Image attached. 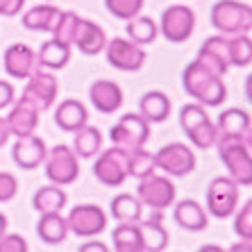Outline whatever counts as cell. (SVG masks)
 I'll list each match as a JSON object with an SVG mask.
<instances>
[{
  "label": "cell",
  "mask_w": 252,
  "mask_h": 252,
  "mask_svg": "<svg viewBox=\"0 0 252 252\" xmlns=\"http://www.w3.org/2000/svg\"><path fill=\"white\" fill-rule=\"evenodd\" d=\"M218 157L227 168V175L239 187L252 184V134L234 136V139H218Z\"/></svg>",
  "instance_id": "2"
},
{
  "label": "cell",
  "mask_w": 252,
  "mask_h": 252,
  "mask_svg": "<svg viewBox=\"0 0 252 252\" xmlns=\"http://www.w3.org/2000/svg\"><path fill=\"white\" fill-rule=\"evenodd\" d=\"M66 191L59 184H48V187L36 189L32 195V207L39 214H53V211H62L66 207Z\"/></svg>",
  "instance_id": "27"
},
{
  "label": "cell",
  "mask_w": 252,
  "mask_h": 252,
  "mask_svg": "<svg viewBox=\"0 0 252 252\" xmlns=\"http://www.w3.org/2000/svg\"><path fill=\"white\" fill-rule=\"evenodd\" d=\"M105 55L109 66L118 70H125V73H134L141 66L146 64V50L139 43L129 41V39H121V36H114V39H107L105 46Z\"/></svg>",
  "instance_id": "13"
},
{
  "label": "cell",
  "mask_w": 252,
  "mask_h": 252,
  "mask_svg": "<svg viewBox=\"0 0 252 252\" xmlns=\"http://www.w3.org/2000/svg\"><path fill=\"white\" fill-rule=\"evenodd\" d=\"M46 141L41 136H36L34 132L32 134H25V136H16L12 146V159L14 164L18 168L23 170H34L43 164V159H46Z\"/></svg>",
  "instance_id": "14"
},
{
  "label": "cell",
  "mask_w": 252,
  "mask_h": 252,
  "mask_svg": "<svg viewBox=\"0 0 252 252\" xmlns=\"http://www.w3.org/2000/svg\"><path fill=\"white\" fill-rule=\"evenodd\" d=\"M30 246L21 234H2L0 236V252H28Z\"/></svg>",
  "instance_id": "39"
},
{
  "label": "cell",
  "mask_w": 252,
  "mask_h": 252,
  "mask_svg": "<svg viewBox=\"0 0 252 252\" xmlns=\"http://www.w3.org/2000/svg\"><path fill=\"white\" fill-rule=\"evenodd\" d=\"M227 59H229V66H239V68H248L252 64L250 32L227 34Z\"/></svg>",
  "instance_id": "30"
},
{
  "label": "cell",
  "mask_w": 252,
  "mask_h": 252,
  "mask_svg": "<svg viewBox=\"0 0 252 252\" xmlns=\"http://www.w3.org/2000/svg\"><path fill=\"white\" fill-rule=\"evenodd\" d=\"M187 136L193 148H198V150H209L211 146H216V139H218L216 123H211L209 118H205L202 123H198L195 127L189 129Z\"/></svg>",
  "instance_id": "34"
},
{
  "label": "cell",
  "mask_w": 252,
  "mask_h": 252,
  "mask_svg": "<svg viewBox=\"0 0 252 252\" xmlns=\"http://www.w3.org/2000/svg\"><path fill=\"white\" fill-rule=\"evenodd\" d=\"M246 98L250 100V75H248V80H246Z\"/></svg>",
  "instance_id": "48"
},
{
  "label": "cell",
  "mask_w": 252,
  "mask_h": 252,
  "mask_svg": "<svg viewBox=\"0 0 252 252\" xmlns=\"http://www.w3.org/2000/svg\"><path fill=\"white\" fill-rule=\"evenodd\" d=\"M75 139H73V153L77 155V159H91L98 155L100 146H102V134H100L98 127H91V125H84L77 132H73Z\"/></svg>",
  "instance_id": "28"
},
{
  "label": "cell",
  "mask_w": 252,
  "mask_h": 252,
  "mask_svg": "<svg viewBox=\"0 0 252 252\" xmlns=\"http://www.w3.org/2000/svg\"><path fill=\"white\" fill-rule=\"evenodd\" d=\"M239 205V184L232 177H214L207 187V211L214 218H227Z\"/></svg>",
  "instance_id": "7"
},
{
  "label": "cell",
  "mask_w": 252,
  "mask_h": 252,
  "mask_svg": "<svg viewBox=\"0 0 252 252\" xmlns=\"http://www.w3.org/2000/svg\"><path fill=\"white\" fill-rule=\"evenodd\" d=\"M170 98L164 91H148L139 98V114L146 118L148 123H164L166 118L170 116Z\"/></svg>",
  "instance_id": "23"
},
{
  "label": "cell",
  "mask_w": 252,
  "mask_h": 252,
  "mask_svg": "<svg viewBox=\"0 0 252 252\" xmlns=\"http://www.w3.org/2000/svg\"><path fill=\"white\" fill-rule=\"evenodd\" d=\"M89 100L98 114H114L123 105V91L112 80H95L89 87Z\"/></svg>",
  "instance_id": "16"
},
{
  "label": "cell",
  "mask_w": 252,
  "mask_h": 252,
  "mask_svg": "<svg viewBox=\"0 0 252 252\" xmlns=\"http://www.w3.org/2000/svg\"><path fill=\"white\" fill-rule=\"evenodd\" d=\"M89 123V112L87 107L75 98H66L62 100L55 109V125H57L62 132H77L80 127Z\"/></svg>",
  "instance_id": "20"
},
{
  "label": "cell",
  "mask_w": 252,
  "mask_h": 252,
  "mask_svg": "<svg viewBox=\"0 0 252 252\" xmlns=\"http://www.w3.org/2000/svg\"><path fill=\"white\" fill-rule=\"evenodd\" d=\"M157 170V166H155V155L148 153V150H143V146L141 148H129L127 150V177H136V180H141V177L150 175V173H155Z\"/></svg>",
  "instance_id": "33"
},
{
  "label": "cell",
  "mask_w": 252,
  "mask_h": 252,
  "mask_svg": "<svg viewBox=\"0 0 252 252\" xmlns=\"http://www.w3.org/2000/svg\"><path fill=\"white\" fill-rule=\"evenodd\" d=\"M59 94V82L57 77L50 73L48 68H39L28 77V82H25V89H23V95L21 98L28 100L30 105H34L39 112H46L50 109Z\"/></svg>",
  "instance_id": "10"
},
{
  "label": "cell",
  "mask_w": 252,
  "mask_h": 252,
  "mask_svg": "<svg viewBox=\"0 0 252 252\" xmlns=\"http://www.w3.org/2000/svg\"><path fill=\"white\" fill-rule=\"evenodd\" d=\"M70 62V46L68 43H62L57 39H50V41H43L39 53H36V64L41 68L48 70H59L64 68Z\"/></svg>",
  "instance_id": "25"
},
{
  "label": "cell",
  "mask_w": 252,
  "mask_h": 252,
  "mask_svg": "<svg viewBox=\"0 0 252 252\" xmlns=\"http://www.w3.org/2000/svg\"><path fill=\"white\" fill-rule=\"evenodd\" d=\"M216 129H218V139L250 136V132H252L250 112H248V109H241V107H229V109H225V112L218 114Z\"/></svg>",
  "instance_id": "17"
},
{
  "label": "cell",
  "mask_w": 252,
  "mask_h": 252,
  "mask_svg": "<svg viewBox=\"0 0 252 252\" xmlns=\"http://www.w3.org/2000/svg\"><path fill=\"white\" fill-rule=\"evenodd\" d=\"M80 21H82V18L77 16L75 12H59L57 23H55L53 32H50V34H53V39L73 46V39H75V32H77Z\"/></svg>",
  "instance_id": "35"
},
{
  "label": "cell",
  "mask_w": 252,
  "mask_h": 252,
  "mask_svg": "<svg viewBox=\"0 0 252 252\" xmlns=\"http://www.w3.org/2000/svg\"><path fill=\"white\" fill-rule=\"evenodd\" d=\"M39 109L34 105H30L28 100L18 98L14 102V107L9 109L7 114V127L12 132L14 136H25V134H32L36 129V123H39Z\"/></svg>",
  "instance_id": "19"
},
{
  "label": "cell",
  "mask_w": 252,
  "mask_h": 252,
  "mask_svg": "<svg viewBox=\"0 0 252 252\" xmlns=\"http://www.w3.org/2000/svg\"><path fill=\"white\" fill-rule=\"evenodd\" d=\"M234 232L241 241H252V200H248L246 205L239 209L234 218Z\"/></svg>",
  "instance_id": "38"
},
{
  "label": "cell",
  "mask_w": 252,
  "mask_h": 252,
  "mask_svg": "<svg viewBox=\"0 0 252 252\" xmlns=\"http://www.w3.org/2000/svg\"><path fill=\"white\" fill-rule=\"evenodd\" d=\"M73 43H75L77 50H80L82 55H89V57H91V55H98V53L105 50L107 34L98 23L89 21V18H82L80 25H77V32H75Z\"/></svg>",
  "instance_id": "21"
},
{
  "label": "cell",
  "mask_w": 252,
  "mask_h": 252,
  "mask_svg": "<svg viewBox=\"0 0 252 252\" xmlns=\"http://www.w3.org/2000/svg\"><path fill=\"white\" fill-rule=\"evenodd\" d=\"M9 136H12V132H9V127H7V121L0 116V148L5 146Z\"/></svg>",
  "instance_id": "44"
},
{
  "label": "cell",
  "mask_w": 252,
  "mask_h": 252,
  "mask_svg": "<svg viewBox=\"0 0 252 252\" xmlns=\"http://www.w3.org/2000/svg\"><path fill=\"white\" fill-rule=\"evenodd\" d=\"M182 87L195 102L205 107H220L227 98V87H225L223 77L211 73L198 59H193L182 70Z\"/></svg>",
  "instance_id": "1"
},
{
  "label": "cell",
  "mask_w": 252,
  "mask_h": 252,
  "mask_svg": "<svg viewBox=\"0 0 252 252\" xmlns=\"http://www.w3.org/2000/svg\"><path fill=\"white\" fill-rule=\"evenodd\" d=\"M59 12L62 9H57L53 5H34L23 14L21 23H23L25 30H32V32H53L55 23L59 18Z\"/></svg>",
  "instance_id": "26"
},
{
  "label": "cell",
  "mask_w": 252,
  "mask_h": 252,
  "mask_svg": "<svg viewBox=\"0 0 252 252\" xmlns=\"http://www.w3.org/2000/svg\"><path fill=\"white\" fill-rule=\"evenodd\" d=\"M5 232H7V216L0 211V236L5 234Z\"/></svg>",
  "instance_id": "46"
},
{
  "label": "cell",
  "mask_w": 252,
  "mask_h": 252,
  "mask_svg": "<svg viewBox=\"0 0 252 252\" xmlns=\"http://www.w3.org/2000/svg\"><path fill=\"white\" fill-rule=\"evenodd\" d=\"M155 166L168 177H184L195 170V153L187 143L170 141L155 153Z\"/></svg>",
  "instance_id": "6"
},
{
  "label": "cell",
  "mask_w": 252,
  "mask_h": 252,
  "mask_svg": "<svg viewBox=\"0 0 252 252\" xmlns=\"http://www.w3.org/2000/svg\"><path fill=\"white\" fill-rule=\"evenodd\" d=\"M146 5V0H105V7L107 12L116 16L118 21H129V18H134L136 14H141Z\"/></svg>",
  "instance_id": "36"
},
{
  "label": "cell",
  "mask_w": 252,
  "mask_h": 252,
  "mask_svg": "<svg viewBox=\"0 0 252 252\" xmlns=\"http://www.w3.org/2000/svg\"><path fill=\"white\" fill-rule=\"evenodd\" d=\"M125 32H127L129 41L139 43V46H148V43H153L155 39H157L159 28H157V21H153L150 16H139V14H136L134 18L127 21Z\"/></svg>",
  "instance_id": "31"
},
{
  "label": "cell",
  "mask_w": 252,
  "mask_h": 252,
  "mask_svg": "<svg viewBox=\"0 0 252 252\" xmlns=\"http://www.w3.org/2000/svg\"><path fill=\"white\" fill-rule=\"evenodd\" d=\"M94 175L105 187H121L127 180V148L114 146L100 153L94 164Z\"/></svg>",
  "instance_id": "11"
},
{
  "label": "cell",
  "mask_w": 252,
  "mask_h": 252,
  "mask_svg": "<svg viewBox=\"0 0 252 252\" xmlns=\"http://www.w3.org/2000/svg\"><path fill=\"white\" fill-rule=\"evenodd\" d=\"M241 250L250 252V250H252V243L243 239V243H234V246H229V252H241Z\"/></svg>",
  "instance_id": "45"
},
{
  "label": "cell",
  "mask_w": 252,
  "mask_h": 252,
  "mask_svg": "<svg viewBox=\"0 0 252 252\" xmlns=\"http://www.w3.org/2000/svg\"><path fill=\"white\" fill-rule=\"evenodd\" d=\"M209 23L220 34H239L250 32L252 28V7L239 0H218L211 5Z\"/></svg>",
  "instance_id": "3"
},
{
  "label": "cell",
  "mask_w": 252,
  "mask_h": 252,
  "mask_svg": "<svg viewBox=\"0 0 252 252\" xmlns=\"http://www.w3.org/2000/svg\"><path fill=\"white\" fill-rule=\"evenodd\" d=\"M14 102V87L7 80H0V109H5Z\"/></svg>",
  "instance_id": "42"
},
{
  "label": "cell",
  "mask_w": 252,
  "mask_h": 252,
  "mask_svg": "<svg viewBox=\"0 0 252 252\" xmlns=\"http://www.w3.org/2000/svg\"><path fill=\"white\" fill-rule=\"evenodd\" d=\"M114 250L118 252H143L141 234L136 223H118L116 229L112 232Z\"/></svg>",
  "instance_id": "32"
},
{
  "label": "cell",
  "mask_w": 252,
  "mask_h": 252,
  "mask_svg": "<svg viewBox=\"0 0 252 252\" xmlns=\"http://www.w3.org/2000/svg\"><path fill=\"white\" fill-rule=\"evenodd\" d=\"M207 116V107L200 105V102H189L180 109V127L184 129V134H187L191 127H195L198 123H202Z\"/></svg>",
  "instance_id": "37"
},
{
  "label": "cell",
  "mask_w": 252,
  "mask_h": 252,
  "mask_svg": "<svg viewBox=\"0 0 252 252\" xmlns=\"http://www.w3.org/2000/svg\"><path fill=\"white\" fill-rule=\"evenodd\" d=\"M18 191V180L12 173L0 170V202H9Z\"/></svg>",
  "instance_id": "40"
},
{
  "label": "cell",
  "mask_w": 252,
  "mask_h": 252,
  "mask_svg": "<svg viewBox=\"0 0 252 252\" xmlns=\"http://www.w3.org/2000/svg\"><path fill=\"white\" fill-rule=\"evenodd\" d=\"M2 68L9 77H16V80H28L36 68V53L25 43H12V46L5 48V55H2Z\"/></svg>",
  "instance_id": "15"
},
{
  "label": "cell",
  "mask_w": 252,
  "mask_h": 252,
  "mask_svg": "<svg viewBox=\"0 0 252 252\" xmlns=\"http://www.w3.org/2000/svg\"><path fill=\"white\" fill-rule=\"evenodd\" d=\"M109 248L102 243V241H87L80 246V252H107Z\"/></svg>",
  "instance_id": "43"
},
{
  "label": "cell",
  "mask_w": 252,
  "mask_h": 252,
  "mask_svg": "<svg viewBox=\"0 0 252 252\" xmlns=\"http://www.w3.org/2000/svg\"><path fill=\"white\" fill-rule=\"evenodd\" d=\"M157 28L166 41L184 43L195 30V14L189 5H170L161 12Z\"/></svg>",
  "instance_id": "5"
},
{
  "label": "cell",
  "mask_w": 252,
  "mask_h": 252,
  "mask_svg": "<svg viewBox=\"0 0 252 252\" xmlns=\"http://www.w3.org/2000/svg\"><path fill=\"white\" fill-rule=\"evenodd\" d=\"M173 220L189 232H202L209 225L205 207L198 205L195 200H180L173 209Z\"/></svg>",
  "instance_id": "22"
},
{
  "label": "cell",
  "mask_w": 252,
  "mask_h": 252,
  "mask_svg": "<svg viewBox=\"0 0 252 252\" xmlns=\"http://www.w3.org/2000/svg\"><path fill=\"white\" fill-rule=\"evenodd\" d=\"M136 227L141 234L143 252H161L168 248V232H166L164 223H161V214L157 209H153L150 218H139Z\"/></svg>",
  "instance_id": "18"
},
{
  "label": "cell",
  "mask_w": 252,
  "mask_h": 252,
  "mask_svg": "<svg viewBox=\"0 0 252 252\" xmlns=\"http://www.w3.org/2000/svg\"><path fill=\"white\" fill-rule=\"evenodd\" d=\"M109 211L116 218L118 223H136L143 214V205L141 200L132 193H118L116 198H112L109 202Z\"/></svg>",
  "instance_id": "29"
},
{
  "label": "cell",
  "mask_w": 252,
  "mask_h": 252,
  "mask_svg": "<svg viewBox=\"0 0 252 252\" xmlns=\"http://www.w3.org/2000/svg\"><path fill=\"white\" fill-rule=\"evenodd\" d=\"M43 173L53 184L59 187H68L77 180L80 175V161H77V155L70 150L68 146H55L46 153L43 159Z\"/></svg>",
  "instance_id": "4"
},
{
  "label": "cell",
  "mask_w": 252,
  "mask_h": 252,
  "mask_svg": "<svg viewBox=\"0 0 252 252\" xmlns=\"http://www.w3.org/2000/svg\"><path fill=\"white\" fill-rule=\"evenodd\" d=\"M109 139L114 146L127 148V150L141 148L150 139V123L141 114H123L116 121V125H112V129H109Z\"/></svg>",
  "instance_id": "9"
},
{
  "label": "cell",
  "mask_w": 252,
  "mask_h": 252,
  "mask_svg": "<svg viewBox=\"0 0 252 252\" xmlns=\"http://www.w3.org/2000/svg\"><path fill=\"white\" fill-rule=\"evenodd\" d=\"M66 223H68V232H73L75 236L94 239L107 227V214L98 205L87 202V205L73 207L66 216Z\"/></svg>",
  "instance_id": "12"
},
{
  "label": "cell",
  "mask_w": 252,
  "mask_h": 252,
  "mask_svg": "<svg viewBox=\"0 0 252 252\" xmlns=\"http://www.w3.org/2000/svg\"><path fill=\"white\" fill-rule=\"evenodd\" d=\"M25 0H0V16H16L23 12Z\"/></svg>",
  "instance_id": "41"
},
{
  "label": "cell",
  "mask_w": 252,
  "mask_h": 252,
  "mask_svg": "<svg viewBox=\"0 0 252 252\" xmlns=\"http://www.w3.org/2000/svg\"><path fill=\"white\" fill-rule=\"evenodd\" d=\"M175 184L170 182L168 175H150L141 177L139 187H136V198L141 200V205L150 207V209L164 211L166 207H170L175 202Z\"/></svg>",
  "instance_id": "8"
},
{
  "label": "cell",
  "mask_w": 252,
  "mask_h": 252,
  "mask_svg": "<svg viewBox=\"0 0 252 252\" xmlns=\"http://www.w3.org/2000/svg\"><path fill=\"white\" fill-rule=\"evenodd\" d=\"M36 236L48 243V246H59L64 243L68 236V223L62 216V211H53V214H41L39 223H36Z\"/></svg>",
  "instance_id": "24"
},
{
  "label": "cell",
  "mask_w": 252,
  "mask_h": 252,
  "mask_svg": "<svg viewBox=\"0 0 252 252\" xmlns=\"http://www.w3.org/2000/svg\"><path fill=\"white\" fill-rule=\"evenodd\" d=\"M200 252H223V248L220 246H202Z\"/></svg>",
  "instance_id": "47"
}]
</instances>
